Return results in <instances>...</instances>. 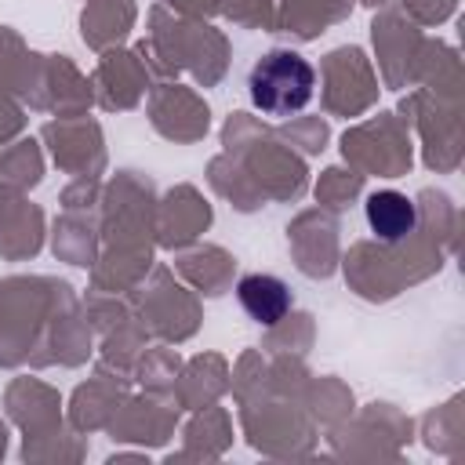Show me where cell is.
Wrapping results in <instances>:
<instances>
[{"instance_id":"2","label":"cell","mask_w":465,"mask_h":465,"mask_svg":"<svg viewBox=\"0 0 465 465\" xmlns=\"http://www.w3.org/2000/svg\"><path fill=\"white\" fill-rule=\"evenodd\" d=\"M236 298H240V309L262 327H276L291 312V287L272 272L243 276L236 283Z\"/></svg>"},{"instance_id":"1","label":"cell","mask_w":465,"mask_h":465,"mask_svg":"<svg viewBox=\"0 0 465 465\" xmlns=\"http://www.w3.org/2000/svg\"><path fill=\"white\" fill-rule=\"evenodd\" d=\"M312 91H316V69L309 65V58L287 47L262 54L247 76L251 105L262 109L265 116H291L305 109L312 102Z\"/></svg>"},{"instance_id":"3","label":"cell","mask_w":465,"mask_h":465,"mask_svg":"<svg viewBox=\"0 0 465 465\" xmlns=\"http://www.w3.org/2000/svg\"><path fill=\"white\" fill-rule=\"evenodd\" d=\"M363 214H367L371 232H374L378 240H385V243L403 240V236L414 232V225H418V207H414V200L403 196V193H396V189H378V193H371L367 203H363Z\"/></svg>"}]
</instances>
